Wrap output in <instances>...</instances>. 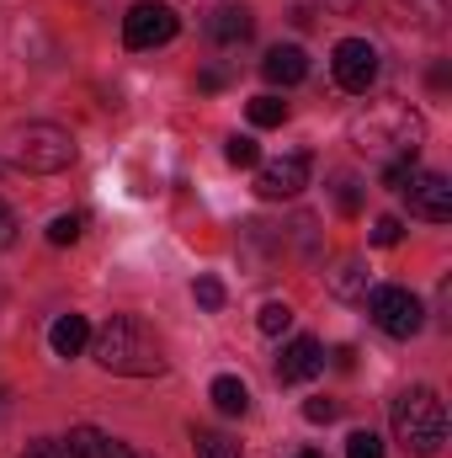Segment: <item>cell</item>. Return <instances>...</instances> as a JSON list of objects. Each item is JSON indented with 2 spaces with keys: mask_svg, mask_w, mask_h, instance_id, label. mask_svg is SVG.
I'll return each mask as SVG.
<instances>
[{
  "mask_svg": "<svg viewBox=\"0 0 452 458\" xmlns=\"http://www.w3.org/2000/svg\"><path fill=\"white\" fill-rule=\"evenodd\" d=\"M351 144L367 160H415L426 144V123L410 102H372L351 117Z\"/></svg>",
  "mask_w": 452,
  "mask_h": 458,
  "instance_id": "cell-1",
  "label": "cell"
},
{
  "mask_svg": "<svg viewBox=\"0 0 452 458\" xmlns=\"http://www.w3.org/2000/svg\"><path fill=\"white\" fill-rule=\"evenodd\" d=\"M91 357L107 373H122V378H155V373H165L160 336L144 320H133V315H113L102 331H91Z\"/></svg>",
  "mask_w": 452,
  "mask_h": 458,
  "instance_id": "cell-2",
  "label": "cell"
},
{
  "mask_svg": "<svg viewBox=\"0 0 452 458\" xmlns=\"http://www.w3.org/2000/svg\"><path fill=\"white\" fill-rule=\"evenodd\" d=\"M389 421H394L399 448H405V454H415V458L442 454V443H448V405H442V394H437V389H426V384L405 389V394L394 400Z\"/></svg>",
  "mask_w": 452,
  "mask_h": 458,
  "instance_id": "cell-3",
  "label": "cell"
},
{
  "mask_svg": "<svg viewBox=\"0 0 452 458\" xmlns=\"http://www.w3.org/2000/svg\"><path fill=\"white\" fill-rule=\"evenodd\" d=\"M11 160L21 171H32V176H54V171H70L75 165V139L59 123H27L16 133V144H11Z\"/></svg>",
  "mask_w": 452,
  "mask_h": 458,
  "instance_id": "cell-4",
  "label": "cell"
},
{
  "mask_svg": "<svg viewBox=\"0 0 452 458\" xmlns=\"http://www.w3.org/2000/svg\"><path fill=\"white\" fill-rule=\"evenodd\" d=\"M367 315H372V326H378L383 336H394V342H410V336H421V326H426V304H421L410 288H399V283L372 288V293H367Z\"/></svg>",
  "mask_w": 452,
  "mask_h": 458,
  "instance_id": "cell-5",
  "label": "cell"
},
{
  "mask_svg": "<svg viewBox=\"0 0 452 458\" xmlns=\"http://www.w3.org/2000/svg\"><path fill=\"white\" fill-rule=\"evenodd\" d=\"M21 458H149V454L117 443L113 432H102V427H75V432H64V437H43V443H32Z\"/></svg>",
  "mask_w": 452,
  "mask_h": 458,
  "instance_id": "cell-6",
  "label": "cell"
},
{
  "mask_svg": "<svg viewBox=\"0 0 452 458\" xmlns=\"http://www.w3.org/2000/svg\"><path fill=\"white\" fill-rule=\"evenodd\" d=\"M331 70H336V86L340 91H356V97H367L372 86H378V48L367 43V38H340L336 54H331Z\"/></svg>",
  "mask_w": 452,
  "mask_h": 458,
  "instance_id": "cell-7",
  "label": "cell"
},
{
  "mask_svg": "<svg viewBox=\"0 0 452 458\" xmlns=\"http://www.w3.org/2000/svg\"><path fill=\"white\" fill-rule=\"evenodd\" d=\"M309 165H314V160H309L304 149L255 165V198H261V203H288V198H298V192L309 187Z\"/></svg>",
  "mask_w": 452,
  "mask_h": 458,
  "instance_id": "cell-8",
  "label": "cell"
},
{
  "mask_svg": "<svg viewBox=\"0 0 452 458\" xmlns=\"http://www.w3.org/2000/svg\"><path fill=\"white\" fill-rule=\"evenodd\" d=\"M176 11L171 5H160V0H138L128 16H122V43L128 48H160V43H171L176 38Z\"/></svg>",
  "mask_w": 452,
  "mask_h": 458,
  "instance_id": "cell-9",
  "label": "cell"
},
{
  "mask_svg": "<svg viewBox=\"0 0 452 458\" xmlns=\"http://www.w3.org/2000/svg\"><path fill=\"white\" fill-rule=\"evenodd\" d=\"M399 192L410 198V214H415V219H426V225H448L452 219V182L442 171H421V165H415Z\"/></svg>",
  "mask_w": 452,
  "mask_h": 458,
  "instance_id": "cell-10",
  "label": "cell"
},
{
  "mask_svg": "<svg viewBox=\"0 0 452 458\" xmlns=\"http://www.w3.org/2000/svg\"><path fill=\"white\" fill-rule=\"evenodd\" d=\"M320 368H325V346L314 342V336H298V342L282 346V357H277V384H304Z\"/></svg>",
  "mask_w": 452,
  "mask_h": 458,
  "instance_id": "cell-11",
  "label": "cell"
},
{
  "mask_svg": "<svg viewBox=\"0 0 452 458\" xmlns=\"http://www.w3.org/2000/svg\"><path fill=\"white\" fill-rule=\"evenodd\" d=\"M261 75H266L272 86H298V81L309 75V54H304V48H293V43H288V48L277 43V48H266Z\"/></svg>",
  "mask_w": 452,
  "mask_h": 458,
  "instance_id": "cell-12",
  "label": "cell"
},
{
  "mask_svg": "<svg viewBox=\"0 0 452 458\" xmlns=\"http://www.w3.org/2000/svg\"><path fill=\"white\" fill-rule=\"evenodd\" d=\"M255 32V16L245 11V5H219L213 16H208V38L219 43V48H234V43H245Z\"/></svg>",
  "mask_w": 452,
  "mask_h": 458,
  "instance_id": "cell-13",
  "label": "cell"
},
{
  "mask_svg": "<svg viewBox=\"0 0 452 458\" xmlns=\"http://www.w3.org/2000/svg\"><path fill=\"white\" fill-rule=\"evenodd\" d=\"M48 346H54L59 357H80V352L91 346V320H86V315H59L54 331H48Z\"/></svg>",
  "mask_w": 452,
  "mask_h": 458,
  "instance_id": "cell-14",
  "label": "cell"
},
{
  "mask_svg": "<svg viewBox=\"0 0 452 458\" xmlns=\"http://www.w3.org/2000/svg\"><path fill=\"white\" fill-rule=\"evenodd\" d=\"M394 21H405L415 32H437L448 21V0H394Z\"/></svg>",
  "mask_w": 452,
  "mask_h": 458,
  "instance_id": "cell-15",
  "label": "cell"
},
{
  "mask_svg": "<svg viewBox=\"0 0 452 458\" xmlns=\"http://www.w3.org/2000/svg\"><path fill=\"white\" fill-rule=\"evenodd\" d=\"M208 400L219 405V416H245V411H250V389H245L234 373H219V378H213Z\"/></svg>",
  "mask_w": 452,
  "mask_h": 458,
  "instance_id": "cell-16",
  "label": "cell"
},
{
  "mask_svg": "<svg viewBox=\"0 0 452 458\" xmlns=\"http://www.w3.org/2000/svg\"><path fill=\"white\" fill-rule=\"evenodd\" d=\"M331 293H336V299H356V293H367V272H362L356 256H346L336 272H331Z\"/></svg>",
  "mask_w": 452,
  "mask_h": 458,
  "instance_id": "cell-17",
  "label": "cell"
},
{
  "mask_svg": "<svg viewBox=\"0 0 452 458\" xmlns=\"http://www.w3.org/2000/svg\"><path fill=\"white\" fill-rule=\"evenodd\" d=\"M245 113H250L255 128H282V123H288V102L266 91V97H250V107H245Z\"/></svg>",
  "mask_w": 452,
  "mask_h": 458,
  "instance_id": "cell-18",
  "label": "cell"
},
{
  "mask_svg": "<svg viewBox=\"0 0 452 458\" xmlns=\"http://www.w3.org/2000/svg\"><path fill=\"white\" fill-rule=\"evenodd\" d=\"M192 448H197V458H239V443L229 437V432H192Z\"/></svg>",
  "mask_w": 452,
  "mask_h": 458,
  "instance_id": "cell-19",
  "label": "cell"
},
{
  "mask_svg": "<svg viewBox=\"0 0 452 458\" xmlns=\"http://www.w3.org/2000/svg\"><path fill=\"white\" fill-rule=\"evenodd\" d=\"M255 326H261V336H282V331L293 326V310H288L282 299H272V304H261V315H255Z\"/></svg>",
  "mask_w": 452,
  "mask_h": 458,
  "instance_id": "cell-20",
  "label": "cell"
},
{
  "mask_svg": "<svg viewBox=\"0 0 452 458\" xmlns=\"http://www.w3.org/2000/svg\"><path fill=\"white\" fill-rule=\"evenodd\" d=\"M229 165H239V171H250V165H261V144H255V139H239V133H234V139H229Z\"/></svg>",
  "mask_w": 452,
  "mask_h": 458,
  "instance_id": "cell-21",
  "label": "cell"
},
{
  "mask_svg": "<svg viewBox=\"0 0 452 458\" xmlns=\"http://www.w3.org/2000/svg\"><path fill=\"white\" fill-rule=\"evenodd\" d=\"M80 229H86V214H59V219L48 225V240H54V245H75Z\"/></svg>",
  "mask_w": 452,
  "mask_h": 458,
  "instance_id": "cell-22",
  "label": "cell"
},
{
  "mask_svg": "<svg viewBox=\"0 0 452 458\" xmlns=\"http://www.w3.org/2000/svg\"><path fill=\"white\" fill-rule=\"evenodd\" d=\"M346 458H383V437L378 432H351L346 437Z\"/></svg>",
  "mask_w": 452,
  "mask_h": 458,
  "instance_id": "cell-23",
  "label": "cell"
},
{
  "mask_svg": "<svg viewBox=\"0 0 452 458\" xmlns=\"http://www.w3.org/2000/svg\"><path fill=\"white\" fill-rule=\"evenodd\" d=\"M192 299H197L203 310H224V283H219V277H197V283H192Z\"/></svg>",
  "mask_w": 452,
  "mask_h": 458,
  "instance_id": "cell-24",
  "label": "cell"
},
{
  "mask_svg": "<svg viewBox=\"0 0 452 458\" xmlns=\"http://www.w3.org/2000/svg\"><path fill=\"white\" fill-rule=\"evenodd\" d=\"M399 240H405V219L383 214V219L372 225V245H378V250H389V245H399Z\"/></svg>",
  "mask_w": 452,
  "mask_h": 458,
  "instance_id": "cell-25",
  "label": "cell"
},
{
  "mask_svg": "<svg viewBox=\"0 0 452 458\" xmlns=\"http://www.w3.org/2000/svg\"><path fill=\"white\" fill-rule=\"evenodd\" d=\"M336 203H340V214H356V208H362V182H356V176H340Z\"/></svg>",
  "mask_w": 452,
  "mask_h": 458,
  "instance_id": "cell-26",
  "label": "cell"
},
{
  "mask_svg": "<svg viewBox=\"0 0 452 458\" xmlns=\"http://www.w3.org/2000/svg\"><path fill=\"white\" fill-rule=\"evenodd\" d=\"M336 416H340L336 400H309V405H304V421H314V427H325V421H336Z\"/></svg>",
  "mask_w": 452,
  "mask_h": 458,
  "instance_id": "cell-27",
  "label": "cell"
},
{
  "mask_svg": "<svg viewBox=\"0 0 452 458\" xmlns=\"http://www.w3.org/2000/svg\"><path fill=\"white\" fill-rule=\"evenodd\" d=\"M410 171H415V160H389V165H383V187H394V192H399V187L410 182Z\"/></svg>",
  "mask_w": 452,
  "mask_h": 458,
  "instance_id": "cell-28",
  "label": "cell"
},
{
  "mask_svg": "<svg viewBox=\"0 0 452 458\" xmlns=\"http://www.w3.org/2000/svg\"><path fill=\"white\" fill-rule=\"evenodd\" d=\"M11 240H16V214H11V208L0 203V250H5Z\"/></svg>",
  "mask_w": 452,
  "mask_h": 458,
  "instance_id": "cell-29",
  "label": "cell"
},
{
  "mask_svg": "<svg viewBox=\"0 0 452 458\" xmlns=\"http://www.w3.org/2000/svg\"><path fill=\"white\" fill-rule=\"evenodd\" d=\"M229 81V70H219V64H213V70H203V75H197V86H203V91H219V86H224Z\"/></svg>",
  "mask_w": 452,
  "mask_h": 458,
  "instance_id": "cell-30",
  "label": "cell"
},
{
  "mask_svg": "<svg viewBox=\"0 0 452 458\" xmlns=\"http://www.w3.org/2000/svg\"><path fill=\"white\" fill-rule=\"evenodd\" d=\"M325 5H336V11H351V5H356V0H325Z\"/></svg>",
  "mask_w": 452,
  "mask_h": 458,
  "instance_id": "cell-31",
  "label": "cell"
},
{
  "mask_svg": "<svg viewBox=\"0 0 452 458\" xmlns=\"http://www.w3.org/2000/svg\"><path fill=\"white\" fill-rule=\"evenodd\" d=\"M293 458H325V454H314V448H304V454H293Z\"/></svg>",
  "mask_w": 452,
  "mask_h": 458,
  "instance_id": "cell-32",
  "label": "cell"
},
{
  "mask_svg": "<svg viewBox=\"0 0 452 458\" xmlns=\"http://www.w3.org/2000/svg\"><path fill=\"white\" fill-rule=\"evenodd\" d=\"M0 411H5V405H0Z\"/></svg>",
  "mask_w": 452,
  "mask_h": 458,
  "instance_id": "cell-33",
  "label": "cell"
}]
</instances>
